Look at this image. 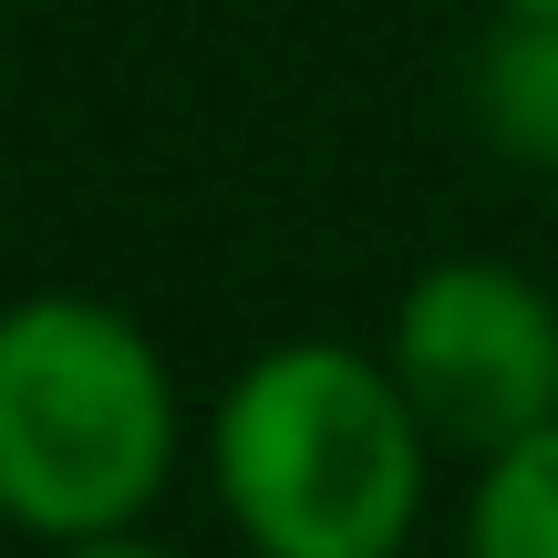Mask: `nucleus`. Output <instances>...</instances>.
Masks as SVG:
<instances>
[{
  "instance_id": "nucleus-2",
  "label": "nucleus",
  "mask_w": 558,
  "mask_h": 558,
  "mask_svg": "<svg viewBox=\"0 0 558 558\" xmlns=\"http://www.w3.org/2000/svg\"><path fill=\"white\" fill-rule=\"evenodd\" d=\"M177 383L166 352L83 290L0 311V518L21 538L104 548L166 497Z\"/></svg>"
},
{
  "instance_id": "nucleus-1",
  "label": "nucleus",
  "mask_w": 558,
  "mask_h": 558,
  "mask_svg": "<svg viewBox=\"0 0 558 558\" xmlns=\"http://www.w3.org/2000/svg\"><path fill=\"white\" fill-rule=\"evenodd\" d=\"M424 435L393 362L352 341H279L228 383L207 424V476L269 558H383L424 518Z\"/></svg>"
},
{
  "instance_id": "nucleus-6",
  "label": "nucleus",
  "mask_w": 558,
  "mask_h": 558,
  "mask_svg": "<svg viewBox=\"0 0 558 558\" xmlns=\"http://www.w3.org/2000/svg\"><path fill=\"white\" fill-rule=\"evenodd\" d=\"M497 11H558V0H497Z\"/></svg>"
},
{
  "instance_id": "nucleus-4",
  "label": "nucleus",
  "mask_w": 558,
  "mask_h": 558,
  "mask_svg": "<svg viewBox=\"0 0 558 558\" xmlns=\"http://www.w3.org/2000/svg\"><path fill=\"white\" fill-rule=\"evenodd\" d=\"M465 94L507 166H558V11H497Z\"/></svg>"
},
{
  "instance_id": "nucleus-3",
  "label": "nucleus",
  "mask_w": 558,
  "mask_h": 558,
  "mask_svg": "<svg viewBox=\"0 0 558 558\" xmlns=\"http://www.w3.org/2000/svg\"><path fill=\"white\" fill-rule=\"evenodd\" d=\"M393 383L445 456H497L558 414V300L507 259H435L393 300Z\"/></svg>"
},
{
  "instance_id": "nucleus-5",
  "label": "nucleus",
  "mask_w": 558,
  "mask_h": 558,
  "mask_svg": "<svg viewBox=\"0 0 558 558\" xmlns=\"http://www.w3.org/2000/svg\"><path fill=\"white\" fill-rule=\"evenodd\" d=\"M465 548H476V558H558V414L476 465Z\"/></svg>"
}]
</instances>
